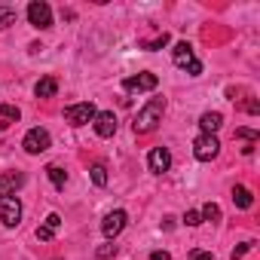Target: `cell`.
<instances>
[{
	"mask_svg": "<svg viewBox=\"0 0 260 260\" xmlns=\"http://www.w3.org/2000/svg\"><path fill=\"white\" fill-rule=\"evenodd\" d=\"M162 113H166V101L162 98H150L135 116V135H150L153 128L162 122Z\"/></svg>",
	"mask_w": 260,
	"mask_h": 260,
	"instance_id": "cell-1",
	"label": "cell"
},
{
	"mask_svg": "<svg viewBox=\"0 0 260 260\" xmlns=\"http://www.w3.org/2000/svg\"><path fill=\"white\" fill-rule=\"evenodd\" d=\"M172 61H175L178 68H184L190 77H199V74H202V61L196 58V52H193L190 43H178V46L172 49Z\"/></svg>",
	"mask_w": 260,
	"mask_h": 260,
	"instance_id": "cell-2",
	"label": "cell"
},
{
	"mask_svg": "<svg viewBox=\"0 0 260 260\" xmlns=\"http://www.w3.org/2000/svg\"><path fill=\"white\" fill-rule=\"evenodd\" d=\"M0 220L4 226H19L22 220V202L13 193H0Z\"/></svg>",
	"mask_w": 260,
	"mask_h": 260,
	"instance_id": "cell-3",
	"label": "cell"
},
{
	"mask_svg": "<svg viewBox=\"0 0 260 260\" xmlns=\"http://www.w3.org/2000/svg\"><path fill=\"white\" fill-rule=\"evenodd\" d=\"M217 153H220V141L214 135H199L193 141V156L199 162H211V159H217Z\"/></svg>",
	"mask_w": 260,
	"mask_h": 260,
	"instance_id": "cell-4",
	"label": "cell"
},
{
	"mask_svg": "<svg viewBox=\"0 0 260 260\" xmlns=\"http://www.w3.org/2000/svg\"><path fill=\"white\" fill-rule=\"evenodd\" d=\"M49 144H52V138H49V132L46 128H31V132L25 135V141H22V147H25V153H31V156H40L43 150H49Z\"/></svg>",
	"mask_w": 260,
	"mask_h": 260,
	"instance_id": "cell-5",
	"label": "cell"
},
{
	"mask_svg": "<svg viewBox=\"0 0 260 260\" xmlns=\"http://www.w3.org/2000/svg\"><path fill=\"white\" fill-rule=\"evenodd\" d=\"M95 104L92 101H80V104H71V107H64V119L71 122V125H86V122H92L95 119Z\"/></svg>",
	"mask_w": 260,
	"mask_h": 260,
	"instance_id": "cell-6",
	"label": "cell"
},
{
	"mask_svg": "<svg viewBox=\"0 0 260 260\" xmlns=\"http://www.w3.org/2000/svg\"><path fill=\"white\" fill-rule=\"evenodd\" d=\"M28 22H31L34 28H40V31L52 28V10H49V4H43V0L28 4Z\"/></svg>",
	"mask_w": 260,
	"mask_h": 260,
	"instance_id": "cell-7",
	"label": "cell"
},
{
	"mask_svg": "<svg viewBox=\"0 0 260 260\" xmlns=\"http://www.w3.org/2000/svg\"><path fill=\"white\" fill-rule=\"evenodd\" d=\"M125 223H128V214H125L122 208H116V211H110V214L101 220V233L107 236V242H113V239L125 230Z\"/></svg>",
	"mask_w": 260,
	"mask_h": 260,
	"instance_id": "cell-8",
	"label": "cell"
},
{
	"mask_svg": "<svg viewBox=\"0 0 260 260\" xmlns=\"http://www.w3.org/2000/svg\"><path fill=\"white\" fill-rule=\"evenodd\" d=\"M156 86H159V80H156V74H150V71L122 80V89H125V92H153Z\"/></svg>",
	"mask_w": 260,
	"mask_h": 260,
	"instance_id": "cell-9",
	"label": "cell"
},
{
	"mask_svg": "<svg viewBox=\"0 0 260 260\" xmlns=\"http://www.w3.org/2000/svg\"><path fill=\"white\" fill-rule=\"evenodd\" d=\"M92 125H95V135H98V138H113V135H116V116H113V110L95 113Z\"/></svg>",
	"mask_w": 260,
	"mask_h": 260,
	"instance_id": "cell-10",
	"label": "cell"
},
{
	"mask_svg": "<svg viewBox=\"0 0 260 260\" xmlns=\"http://www.w3.org/2000/svg\"><path fill=\"white\" fill-rule=\"evenodd\" d=\"M169 166H172V153H169V147H153V150L147 153V169H150L153 175L169 172Z\"/></svg>",
	"mask_w": 260,
	"mask_h": 260,
	"instance_id": "cell-11",
	"label": "cell"
},
{
	"mask_svg": "<svg viewBox=\"0 0 260 260\" xmlns=\"http://www.w3.org/2000/svg\"><path fill=\"white\" fill-rule=\"evenodd\" d=\"M220 125H223V116H220L217 110H208V113H202V116H199V128H202V135H214Z\"/></svg>",
	"mask_w": 260,
	"mask_h": 260,
	"instance_id": "cell-12",
	"label": "cell"
},
{
	"mask_svg": "<svg viewBox=\"0 0 260 260\" xmlns=\"http://www.w3.org/2000/svg\"><path fill=\"white\" fill-rule=\"evenodd\" d=\"M25 184V175L22 172H7L4 178H0V193H13Z\"/></svg>",
	"mask_w": 260,
	"mask_h": 260,
	"instance_id": "cell-13",
	"label": "cell"
},
{
	"mask_svg": "<svg viewBox=\"0 0 260 260\" xmlns=\"http://www.w3.org/2000/svg\"><path fill=\"white\" fill-rule=\"evenodd\" d=\"M55 92H58V80H55V77H43V80L34 86V95H37V98H52Z\"/></svg>",
	"mask_w": 260,
	"mask_h": 260,
	"instance_id": "cell-14",
	"label": "cell"
},
{
	"mask_svg": "<svg viewBox=\"0 0 260 260\" xmlns=\"http://www.w3.org/2000/svg\"><path fill=\"white\" fill-rule=\"evenodd\" d=\"M19 116H22V110H19L16 104H0V128L19 122Z\"/></svg>",
	"mask_w": 260,
	"mask_h": 260,
	"instance_id": "cell-15",
	"label": "cell"
},
{
	"mask_svg": "<svg viewBox=\"0 0 260 260\" xmlns=\"http://www.w3.org/2000/svg\"><path fill=\"white\" fill-rule=\"evenodd\" d=\"M236 138H239V141H245V147H242V153L248 156V153L254 150V144H257V138H260V135L254 132V128H236Z\"/></svg>",
	"mask_w": 260,
	"mask_h": 260,
	"instance_id": "cell-16",
	"label": "cell"
},
{
	"mask_svg": "<svg viewBox=\"0 0 260 260\" xmlns=\"http://www.w3.org/2000/svg\"><path fill=\"white\" fill-rule=\"evenodd\" d=\"M233 202H236V208H251L254 196H251L248 187H233Z\"/></svg>",
	"mask_w": 260,
	"mask_h": 260,
	"instance_id": "cell-17",
	"label": "cell"
},
{
	"mask_svg": "<svg viewBox=\"0 0 260 260\" xmlns=\"http://www.w3.org/2000/svg\"><path fill=\"white\" fill-rule=\"evenodd\" d=\"M46 175H49V181H52L58 190L68 184V175H64V169H61V166H46Z\"/></svg>",
	"mask_w": 260,
	"mask_h": 260,
	"instance_id": "cell-18",
	"label": "cell"
},
{
	"mask_svg": "<svg viewBox=\"0 0 260 260\" xmlns=\"http://www.w3.org/2000/svg\"><path fill=\"white\" fill-rule=\"evenodd\" d=\"M138 46H141V49H147V52H156V49L169 46V34H159V37H153V40H141Z\"/></svg>",
	"mask_w": 260,
	"mask_h": 260,
	"instance_id": "cell-19",
	"label": "cell"
},
{
	"mask_svg": "<svg viewBox=\"0 0 260 260\" xmlns=\"http://www.w3.org/2000/svg\"><path fill=\"white\" fill-rule=\"evenodd\" d=\"M10 25H16V10L13 7H0V31H7Z\"/></svg>",
	"mask_w": 260,
	"mask_h": 260,
	"instance_id": "cell-20",
	"label": "cell"
},
{
	"mask_svg": "<svg viewBox=\"0 0 260 260\" xmlns=\"http://www.w3.org/2000/svg\"><path fill=\"white\" fill-rule=\"evenodd\" d=\"M92 184L95 187H107V169L98 162V166H92Z\"/></svg>",
	"mask_w": 260,
	"mask_h": 260,
	"instance_id": "cell-21",
	"label": "cell"
},
{
	"mask_svg": "<svg viewBox=\"0 0 260 260\" xmlns=\"http://www.w3.org/2000/svg\"><path fill=\"white\" fill-rule=\"evenodd\" d=\"M199 214H202V220H220V208H217L214 202H205Z\"/></svg>",
	"mask_w": 260,
	"mask_h": 260,
	"instance_id": "cell-22",
	"label": "cell"
},
{
	"mask_svg": "<svg viewBox=\"0 0 260 260\" xmlns=\"http://www.w3.org/2000/svg\"><path fill=\"white\" fill-rule=\"evenodd\" d=\"M95 257H98V260H110V257H116V245H113V242L101 245V248L95 251Z\"/></svg>",
	"mask_w": 260,
	"mask_h": 260,
	"instance_id": "cell-23",
	"label": "cell"
},
{
	"mask_svg": "<svg viewBox=\"0 0 260 260\" xmlns=\"http://www.w3.org/2000/svg\"><path fill=\"white\" fill-rule=\"evenodd\" d=\"M251 248H254V242H242L239 248H233V260H242V257H245Z\"/></svg>",
	"mask_w": 260,
	"mask_h": 260,
	"instance_id": "cell-24",
	"label": "cell"
},
{
	"mask_svg": "<svg viewBox=\"0 0 260 260\" xmlns=\"http://www.w3.org/2000/svg\"><path fill=\"white\" fill-rule=\"evenodd\" d=\"M184 223H187V226H199V223H202V214H199V211H187V214H184Z\"/></svg>",
	"mask_w": 260,
	"mask_h": 260,
	"instance_id": "cell-25",
	"label": "cell"
},
{
	"mask_svg": "<svg viewBox=\"0 0 260 260\" xmlns=\"http://www.w3.org/2000/svg\"><path fill=\"white\" fill-rule=\"evenodd\" d=\"M52 236H55V230H52V226H46V223H43V226H37V239H40V242H49Z\"/></svg>",
	"mask_w": 260,
	"mask_h": 260,
	"instance_id": "cell-26",
	"label": "cell"
},
{
	"mask_svg": "<svg viewBox=\"0 0 260 260\" xmlns=\"http://www.w3.org/2000/svg\"><path fill=\"white\" fill-rule=\"evenodd\" d=\"M43 223H46V226H52V230H58V226H61V217L52 211V214H46V220H43Z\"/></svg>",
	"mask_w": 260,
	"mask_h": 260,
	"instance_id": "cell-27",
	"label": "cell"
},
{
	"mask_svg": "<svg viewBox=\"0 0 260 260\" xmlns=\"http://www.w3.org/2000/svg\"><path fill=\"white\" fill-rule=\"evenodd\" d=\"M190 260H211V254H208V251H199V248H196V251H190Z\"/></svg>",
	"mask_w": 260,
	"mask_h": 260,
	"instance_id": "cell-28",
	"label": "cell"
},
{
	"mask_svg": "<svg viewBox=\"0 0 260 260\" xmlns=\"http://www.w3.org/2000/svg\"><path fill=\"white\" fill-rule=\"evenodd\" d=\"M245 110H248V113H260V104L251 98V101H245Z\"/></svg>",
	"mask_w": 260,
	"mask_h": 260,
	"instance_id": "cell-29",
	"label": "cell"
},
{
	"mask_svg": "<svg viewBox=\"0 0 260 260\" xmlns=\"http://www.w3.org/2000/svg\"><path fill=\"white\" fill-rule=\"evenodd\" d=\"M150 260H172V254H169V251H153Z\"/></svg>",
	"mask_w": 260,
	"mask_h": 260,
	"instance_id": "cell-30",
	"label": "cell"
}]
</instances>
